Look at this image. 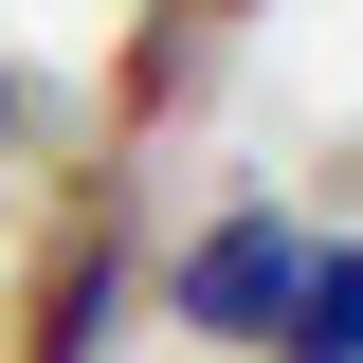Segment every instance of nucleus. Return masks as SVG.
Wrapping results in <instances>:
<instances>
[{"label":"nucleus","instance_id":"f257e3e1","mask_svg":"<svg viewBox=\"0 0 363 363\" xmlns=\"http://www.w3.org/2000/svg\"><path fill=\"white\" fill-rule=\"evenodd\" d=\"M128 327V182L73 164L37 200V236H18V291H0V363H91Z\"/></svg>","mask_w":363,"mask_h":363},{"label":"nucleus","instance_id":"f03ea898","mask_svg":"<svg viewBox=\"0 0 363 363\" xmlns=\"http://www.w3.org/2000/svg\"><path fill=\"white\" fill-rule=\"evenodd\" d=\"M309 236H327V218H291V200H218V218L164 255V327H182V345H272Z\"/></svg>","mask_w":363,"mask_h":363},{"label":"nucleus","instance_id":"20e7f679","mask_svg":"<svg viewBox=\"0 0 363 363\" xmlns=\"http://www.w3.org/2000/svg\"><path fill=\"white\" fill-rule=\"evenodd\" d=\"M272 363H363V255H345V218H327V236H309V272H291Z\"/></svg>","mask_w":363,"mask_h":363},{"label":"nucleus","instance_id":"7ed1b4c3","mask_svg":"<svg viewBox=\"0 0 363 363\" xmlns=\"http://www.w3.org/2000/svg\"><path fill=\"white\" fill-rule=\"evenodd\" d=\"M255 18H272V0H128V37H109V145H128V128H182Z\"/></svg>","mask_w":363,"mask_h":363},{"label":"nucleus","instance_id":"39448f33","mask_svg":"<svg viewBox=\"0 0 363 363\" xmlns=\"http://www.w3.org/2000/svg\"><path fill=\"white\" fill-rule=\"evenodd\" d=\"M0 145H18V55H0Z\"/></svg>","mask_w":363,"mask_h":363}]
</instances>
